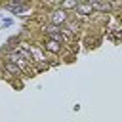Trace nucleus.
Returning a JSON list of instances; mask_svg holds the SVG:
<instances>
[{
	"label": "nucleus",
	"instance_id": "nucleus-1",
	"mask_svg": "<svg viewBox=\"0 0 122 122\" xmlns=\"http://www.w3.org/2000/svg\"><path fill=\"white\" fill-rule=\"evenodd\" d=\"M8 10L10 11H13V13H19V11H25L27 10V4H8Z\"/></svg>",
	"mask_w": 122,
	"mask_h": 122
},
{
	"label": "nucleus",
	"instance_id": "nucleus-2",
	"mask_svg": "<svg viewBox=\"0 0 122 122\" xmlns=\"http://www.w3.org/2000/svg\"><path fill=\"white\" fill-rule=\"evenodd\" d=\"M4 69H6L10 74H13V76H17V74H19V67H17V65H13V63H10V61L4 65Z\"/></svg>",
	"mask_w": 122,
	"mask_h": 122
},
{
	"label": "nucleus",
	"instance_id": "nucleus-3",
	"mask_svg": "<svg viewBox=\"0 0 122 122\" xmlns=\"http://www.w3.org/2000/svg\"><path fill=\"white\" fill-rule=\"evenodd\" d=\"M51 21L57 25V23H63L65 21V11H55L53 13V17H51Z\"/></svg>",
	"mask_w": 122,
	"mask_h": 122
},
{
	"label": "nucleus",
	"instance_id": "nucleus-4",
	"mask_svg": "<svg viewBox=\"0 0 122 122\" xmlns=\"http://www.w3.org/2000/svg\"><path fill=\"white\" fill-rule=\"evenodd\" d=\"M48 50L57 51V50H59V42H57V40H55V42H48Z\"/></svg>",
	"mask_w": 122,
	"mask_h": 122
},
{
	"label": "nucleus",
	"instance_id": "nucleus-5",
	"mask_svg": "<svg viewBox=\"0 0 122 122\" xmlns=\"http://www.w3.org/2000/svg\"><path fill=\"white\" fill-rule=\"evenodd\" d=\"M78 11L80 13H90L92 11V6H78Z\"/></svg>",
	"mask_w": 122,
	"mask_h": 122
}]
</instances>
